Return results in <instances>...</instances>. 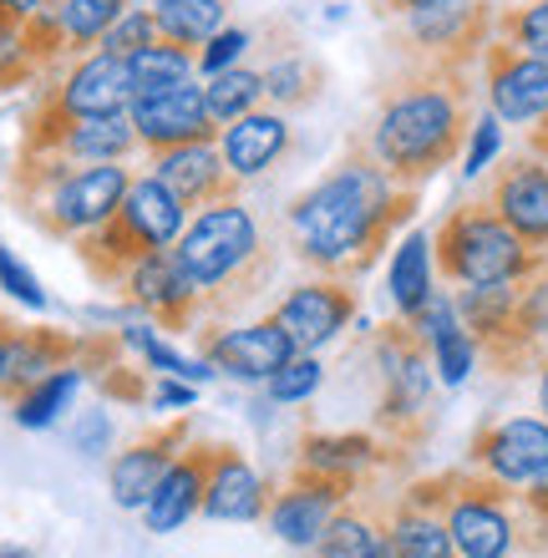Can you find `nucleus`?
Segmentation results:
<instances>
[{
    "label": "nucleus",
    "instance_id": "obj_46",
    "mask_svg": "<svg viewBox=\"0 0 548 558\" xmlns=\"http://www.w3.org/2000/svg\"><path fill=\"white\" fill-rule=\"evenodd\" d=\"M498 143H503V128H498V112L492 118H477L473 133H467V162H462V173L477 178L483 168H488L492 158H498Z\"/></svg>",
    "mask_w": 548,
    "mask_h": 558
},
{
    "label": "nucleus",
    "instance_id": "obj_49",
    "mask_svg": "<svg viewBox=\"0 0 548 558\" xmlns=\"http://www.w3.org/2000/svg\"><path fill=\"white\" fill-rule=\"evenodd\" d=\"M416 5H431V0H370V11L386 15V21H397V15L416 11Z\"/></svg>",
    "mask_w": 548,
    "mask_h": 558
},
{
    "label": "nucleus",
    "instance_id": "obj_44",
    "mask_svg": "<svg viewBox=\"0 0 548 558\" xmlns=\"http://www.w3.org/2000/svg\"><path fill=\"white\" fill-rule=\"evenodd\" d=\"M249 31L244 26H223L219 36H208L204 46H198V72L214 76V72H229V66H239V57L249 51Z\"/></svg>",
    "mask_w": 548,
    "mask_h": 558
},
{
    "label": "nucleus",
    "instance_id": "obj_42",
    "mask_svg": "<svg viewBox=\"0 0 548 558\" xmlns=\"http://www.w3.org/2000/svg\"><path fill=\"white\" fill-rule=\"evenodd\" d=\"M431 366H437V381L442 386H462L477 366V340L462 325H452L447 336L431 340Z\"/></svg>",
    "mask_w": 548,
    "mask_h": 558
},
{
    "label": "nucleus",
    "instance_id": "obj_47",
    "mask_svg": "<svg viewBox=\"0 0 548 558\" xmlns=\"http://www.w3.org/2000/svg\"><path fill=\"white\" fill-rule=\"evenodd\" d=\"M72 441H76V452L102 457L107 447H112V416H107V412H87L82 422L72 426Z\"/></svg>",
    "mask_w": 548,
    "mask_h": 558
},
{
    "label": "nucleus",
    "instance_id": "obj_18",
    "mask_svg": "<svg viewBox=\"0 0 548 558\" xmlns=\"http://www.w3.org/2000/svg\"><path fill=\"white\" fill-rule=\"evenodd\" d=\"M488 204L498 219L534 250H548V168L544 158H508L488 183Z\"/></svg>",
    "mask_w": 548,
    "mask_h": 558
},
{
    "label": "nucleus",
    "instance_id": "obj_30",
    "mask_svg": "<svg viewBox=\"0 0 548 558\" xmlns=\"http://www.w3.org/2000/svg\"><path fill=\"white\" fill-rule=\"evenodd\" d=\"M386 533H391V544H397L406 558H452L458 554V548H452V533H447V518L422 508V502H412L406 493L391 502Z\"/></svg>",
    "mask_w": 548,
    "mask_h": 558
},
{
    "label": "nucleus",
    "instance_id": "obj_13",
    "mask_svg": "<svg viewBox=\"0 0 548 558\" xmlns=\"http://www.w3.org/2000/svg\"><path fill=\"white\" fill-rule=\"evenodd\" d=\"M193 441V422L188 416H173V422L153 426L137 441H127L112 468H107V487H112V502L122 513H143V502L153 498V487L163 483V472L183 457V447Z\"/></svg>",
    "mask_w": 548,
    "mask_h": 558
},
{
    "label": "nucleus",
    "instance_id": "obj_34",
    "mask_svg": "<svg viewBox=\"0 0 548 558\" xmlns=\"http://www.w3.org/2000/svg\"><path fill=\"white\" fill-rule=\"evenodd\" d=\"M265 102H275L280 112H295V107H310L326 87V66L305 51H284L280 61H269L265 72Z\"/></svg>",
    "mask_w": 548,
    "mask_h": 558
},
{
    "label": "nucleus",
    "instance_id": "obj_35",
    "mask_svg": "<svg viewBox=\"0 0 548 558\" xmlns=\"http://www.w3.org/2000/svg\"><path fill=\"white\" fill-rule=\"evenodd\" d=\"M82 391V361H72V366L51 371L46 381H36L31 391H21V397L11 401L15 407V426H26V432H46V426L57 422L66 407H72V397Z\"/></svg>",
    "mask_w": 548,
    "mask_h": 558
},
{
    "label": "nucleus",
    "instance_id": "obj_41",
    "mask_svg": "<svg viewBox=\"0 0 548 558\" xmlns=\"http://www.w3.org/2000/svg\"><path fill=\"white\" fill-rule=\"evenodd\" d=\"M320 381H326V366L315 361V351H300L295 361H284L265 381V397L275 401V407H300V401H310L315 391H320Z\"/></svg>",
    "mask_w": 548,
    "mask_h": 558
},
{
    "label": "nucleus",
    "instance_id": "obj_22",
    "mask_svg": "<svg viewBox=\"0 0 548 558\" xmlns=\"http://www.w3.org/2000/svg\"><path fill=\"white\" fill-rule=\"evenodd\" d=\"M269 513V487L254 472V462L229 441H214L208 457V487H204V518L214 523H254Z\"/></svg>",
    "mask_w": 548,
    "mask_h": 558
},
{
    "label": "nucleus",
    "instance_id": "obj_17",
    "mask_svg": "<svg viewBox=\"0 0 548 558\" xmlns=\"http://www.w3.org/2000/svg\"><path fill=\"white\" fill-rule=\"evenodd\" d=\"M356 284L341 275H320V279H305L295 290L284 294L275 305V320L295 336L300 351H320L330 340L341 336L345 325L356 320Z\"/></svg>",
    "mask_w": 548,
    "mask_h": 558
},
{
    "label": "nucleus",
    "instance_id": "obj_4",
    "mask_svg": "<svg viewBox=\"0 0 548 558\" xmlns=\"http://www.w3.org/2000/svg\"><path fill=\"white\" fill-rule=\"evenodd\" d=\"M133 189V173L122 162H72L61 153H21L11 193L26 223L46 239H82L107 223Z\"/></svg>",
    "mask_w": 548,
    "mask_h": 558
},
{
    "label": "nucleus",
    "instance_id": "obj_51",
    "mask_svg": "<svg viewBox=\"0 0 548 558\" xmlns=\"http://www.w3.org/2000/svg\"><path fill=\"white\" fill-rule=\"evenodd\" d=\"M538 407H544V422H548V355L538 361Z\"/></svg>",
    "mask_w": 548,
    "mask_h": 558
},
{
    "label": "nucleus",
    "instance_id": "obj_48",
    "mask_svg": "<svg viewBox=\"0 0 548 558\" xmlns=\"http://www.w3.org/2000/svg\"><path fill=\"white\" fill-rule=\"evenodd\" d=\"M153 407H193V386H179V376L158 381L153 386Z\"/></svg>",
    "mask_w": 548,
    "mask_h": 558
},
{
    "label": "nucleus",
    "instance_id": "obj_33",
    "mask_svg": "<svg viewBox=\"0 0 548 558\" xmlns=\"http://www.w3.org/2000/svg\"><path fill=\"white\" fill-rule=\"evenodd\" d=\"M544 340H548V265L538 275L519 279V300H513V361L519 371L544 361Z\"/></svg>",
    "mask_w": 548,
    "mask_h": 558
},
{
    "label": "nucleus",
    "instance_id": "obj_54",
    "mask_svg": "<svg viewBox=\"0 0 548 558\" xmlns=\"http://www.w3.org/2000/svg\"><path fill=\"white\" fill-rule=\"evenodd\" d=\"M0 558H26V554H15V548H5V554H0Z\"/></svg>",
    "mask_w": 548,
    "mask_h": 558
},
{
    "label": "nucleus",
    "instance_id": "obj_32",
    "mask_svg": "<svg viewBox=\"0 0 548 558\" xmlns=\"http://www.w3.org/2000/svg\"><path fill=\"white\" fill-rule=\"evenodd\" d=\"M153 21L168 41L198 51L208 36L229 26V0H153Z\"/></svg>",
    "mask_w": 548,
    "mask_h": 558
},
{
    "label": "nucleus",
    "instance_id": "obj_21",
    "mask_svg": "<svg viewBox=\"0 0 548 558\" xmlns=\"http://www.w3.org/2000/svg\"><path fill=\"white\" fill-rule=\"evenodd\" d=\"M153 178H163L188 208H208L219 198H239V178L229 173V162L214 143H179L153 153Z\"/></svg>",
    "mask_w": 548,
    "mask_h": 558
},
{
    "label": "nucleus",
    "instance_id": "obj_15",
    "mask_svg": "<svg viewBox=\"0 0 548 558\" xmlns=\"http://www.w3.org/2000/svg\"><path fill=\"white\" fill-rule=\"evenodd\" d=\"M467 468L488 472L519 493L548 468V422L544 416H503V422L477 426L473 447H467Z\"/></svg>",
    "mask_w": 548,
    "mask_h": 558
},
{
    "label": "nucleus",
    "instance_id": "obj_19",
    "mask_svg": "<svg viewBox=\"0 0 548 558\" xmlns=\"http://www.w3.org/2000/svg\"><path fill=\"white\" fill-rule=\"evenodd\" d=\"M57 107L76 112V118H107V112H127L133 107V72H127V57H112V51H87L72 72L61 76L57 87L46 92Z\"/></svg>",
    "mask_w": 548,
    "mask_h": 558
},
{
    "label": "nucleus",
    "instance_id": "obj_12",
    "mask_svg": "<svg viewBox=\"0 0 548 558\" xmlns=\"http://www.w3.org/2000/svg\"><path fill=\"white\" fill-rule=\"evenodd\" d=\"M198 351H204L208 366L223 371V376H234V381H269L284 361H295L300 345H295V336L269 315V320L234 325V330L204 325V330H198Z\"/></svg>",
    "mask_w": 548,
    "mask_h": 558
},
{
    "label": "nucleus",
    "instance_id": "obj_25",
    "mask_svg": "<svg viewBox=\"0 0 548 558\" xmlns=\"http://www.w3.org/2000/svg\"><path fill=\"white\" fill-rule=\"evenodd\" d=\"M118 214H122V223L148 244V250H168V244H179V234L188 229L193 208L168 189L163 178L148 173V178H133V189H127V198H122Z\"/></svg>",
    "mask_w": 548,
    "mask_h": 558
},
{
    "label": "nucleus",
    "instance_id": "obj_28",
    "mask_svg": "<svg viewBox=\"0 0 548 558\" xmlns=\"http://www.w3.org/2000/svg\"><path fill=\"white\" fill-rule=\"evenodd\" d=\"M386 513H391V502H361V493L345 502L341 513L330 518V529L320 533V544L310 548L315 558H376L386 548Z\"/></svg>",
    "mask_w": 548,
    "mask_h": 558
},
{
    "label": "nucleus",
    "instance_id": "obj_20",
    "mask_svg": "<svg viewBox=\"0 0 548 558\" xmlns=\"http://www.w3.org/2000/svg\"><path fill=\"white\" fill-rule=\"evenodd\" d=\"M295 462L310 472H326V477H341V483L366 487L370 472L397 468V462H406V452L391 447L381 432H310L300 441Z\"/></svg>",
    "mask_w": 548,
    "mask_h": 558
},
{
    "label": "nucleus",
    "instance_id": "obj_3",
    "mask_svg": "<svg viewBox=\"0 0 548 558\" xmlns=\"http://www.w3.org/2000/svg\"><path fill=\"white\" fill-rule=\"evenodd\" d=\"M173 250L204 294V325L229 320L275 275V250L265 244L254 214L239 198H219V204L198 208Z\"/></svg>",
    "mask_w": 548,
    "mask_h": 558
},
{
    "label": "nucleus",
    "instance_id": "obj_5",
    "mask_svg": "<svg viewBox=\"0 0 548 558\" xmlns=\"http://www.w3.org/2000/svg\"><path fill=\"white\" fill-rule=\"evenodd\" d=\"M406 498L447 518L458 558H513L519 548V523H513V487L477 468H452L437 477L406 487Z\"/></svg>",
    "mask_w": 548,
    "mask_h": 558
},
{
    "label": "nucleus",
    "instance_id": "obj_37",
    "mask_svg": "<svg viewBox=\"0 0 548 558\" xmlns=\"http://www.w3.org/2000/svg\"><path fill=\"white\" fill-rule=\"evenodd\" d=\"M204 102H208V112H214V122H219V128H229V122L249 118L254 107L265 102V76L249 72V66L214 72L204 82Z\"/></svg>",
    "mask_w": 548,
    "mask_h": 558
},
{
    "label": "nucleus",
    "instance_id": "obj_55",
    "mask_svg": "<svg viewBox=\"0 0 548 558\" xmlns=\"http://www.w3.org/2000/svg\"><path fill=\"white\" fill-rule=\"evenodd\" d=\"M452 558H458V554H452Z\"/></svg>",
    "mask_w": 548,
    "mask_h": 558
},
{
    "label": "nucleus",
    "instance_id": "obj_52",
    "mask_svg": "<svg viewBox=\"0 0 548 558\" xmlns=\"http://www.w3.org/2000/svg\"><path fill=\"white\" fill-rule=\"evenodd\" d=\"M0 5H5V11H15V15H36L46 0H0Z\"/></svg>",
    "mask_w": 548,
    "mask_h": 558
},
{
    "label": "nucleus",
    "instance_id": "obj_45",
    "mask_svg": "<svg viewBox=\"0 0 548 558\" xmlns=\"http://www.w3.org/2000/svg\"><path fill=\"white\" fill-rule=\"evenodd\" d=\"M0 290L11 294V300H21V305L31 310H46V290H41V279L31 275L21 259H15L11 250H0Z\"/></svg>",
    "mask_w": 548,
    "mask_h": 558
},
{
    "label": "nucleus",
    "instance_id": "obj_31",
    "mask_svg": "<svg viewBox=\"0 0 548 558\" xmlns=\"http://www.w3.org/2000/svg\"><path fill=\"white\" fill-rule=\"evenodd\" d=\"M127 72H133L137 97H153V92H168V87L193 82V76H198V51H188V46H179V41H168L163 36V41L133 51V57H127Z\"/></svg>",
    "mask_w": 548,
    "mask_h": 558
},
{
    "label": "nucleus",
    "instance_id": "obj_1",
    "mask_svg": "<svg viewBox=\"0 0 548 558\" xmlns=\"http://www.w3.org/2000/svg\"><path fill=\"white\" fill-rule=\"evenodd\" d=\"M416 214V189H401L381 162L356 143V153L326 173L310 193H300L284 229L290 250L320 275L361 279L381 259L386 239Z\"/></svg>",
    "mask_w": 548,
    "mask_h": 558
},
{
    "label": "nucleus",
    "instance_id": "obj_10",
    "mask_svg": "<svg viewBox=\"0 0 548 558\" xmlns=\"http://www.w3.org/2000/svg\"><path fill=\"white\" fill-rule=\"evenodd\" d=\"M118 290L127 294V305H133L137 315H148L158 330H168V336L204 330V294H198V284L188 279V269H183L173 244L143 254V259L127 269V279H122Z\"/></svg>",
    "mask_w": 548,
    "mask_h": 558
},
{
    "label": "nucleus",
    "instance_id": "obj_38",
    "mask_svg": "<svg viewBox=\"0 0 548 558\" xmlns=\"http://www.w3.org/2000/svg\"><path fill=\"white\" fill-rule=\"evenodd\" d=\"M41 76V61L31 51V36H26V15H15L0 5V92H15V87H31Z\"/></svg>",
    "mask_w": 548,
    "mask_h": 558
},
{
    "label": "nucleus",
    "instance_id": "obj_26",
    "mask_svg": "<svg viewBox=\"0 0 548 558\" xmlns=\"http://www.w3.org/2000/svg\"><path fill=\"white\" fill-rule=\"evenodd\" d=\"M82 340H72L66 330H15V345H11V371L0 381V397L15 401L21 391H31L36 381H46L51 371L72 366Z\"/></svg>",
    "mask_w": 548,
    "mask_h": 558
},
{
    "label": "nucleus",
    "instance_id": "obj_29",
    "mask_svg": "<svg viewBox=\"0 0 548 558\" xmlns=\"http://www.w3.org/2000/svg\"><path fill=\"white\" fill-rule=\"evenodd\" d=\"M122 11H127V0H46V15H51V31H57L61 61L97 51V41L122 21Z\"/></svg>",
    "mask_w": 548,
    "mask_h": 558
},
{
    "label": "nucleus",
    "instance_id": "obj_53",
    "mask_svg": "<svg viewBox=\"0 0 548 558\" xmlns=\"http://www.w3.org/2000/svg\"><path fill=\"white\" fill-rule=\"evenodd\" d=\"M376 558H406V554H401V548L391 544V538H386V548H381V554H376Z\"/></svg>",
    "mask_w": 548,
    "mask_h": 558
},
{
    "label": "nucleus",
    "instance_id": "obj_40",
    "mask_svg": "<svg viewBox=\"0 0 548 558\" xmlns=\"http://www.w3.org/2000/svg\"><path fill=\"white\" fill-rule=\"evenodd\" d=\"M492 36H498V41H508V46H519V51L548 57V0H528V5L498 11Z\"/></svg>",
    "mask_w": 548,
    "mask_h": 558
},
{
    "label": "nucleus",
    "instance_id": "obj_27",
    "mask_svg": "<svg viewBox=\"0 0 548 558\" xmlns=\"http://www.w3.org/2000/svg\"><path fill=\"white\" fill-rule=\"evenodd\" d=\"M76 244V259H82V269H87L102 290H118L122 279H127V269L148 254V244L122 223V214H112L107 223H97V229H87L82 239H72Z\"/></svg>",
    "mask_w": 548,
    "mask_h": 558
},
{
    "label": "nucleus",
    "instance_id": "obj_24",
    "mask_svg": "<svg viewBox=\"0 0 548 558\" xmlns=\"http://www.w3.org/2000/svg\"><path fill=\"white\" fill-rule=\"evenodd\" d=\"M219 153L229 162V173L239 183H249L290 153V122H284L280 107H254L249 118L219 128Z\"/></svg>",
    "mask_w": 548,
    "mask_h": 558
},
{
    "label": "nucleus",
    "instance_id": "obj_16",
    "mask_svg": "<svg viewBox=\"0 0 548 558\" xmlns=\"http://www.w3.org/2000/svg\"><path fill=\"white\" fill-rule=\"evenodd\" d=\"M127 118L137 128V143L158 153V147H179V143H214L219 137V122L204 102V82L193 76L183 87L153 92V97H133Z\"/></svg>",
    "mask_w": 548,
    "mask_h": 558
},
{
    "label": "nucleus",
    "instance_id": "obj_50",
    "mask_svg": "<svg viewBox=\"0 0 548 558\" xmlns=\"http://www.w3.org/2000/svg\"><path fill=\"white\" fill-rule=\"evenodd\" d=\"M11 345H15V325L0 315V381H5V371H11Z\"/></svg>",
    "mask_w": 548,
    "mask_h": 558
},
{
    "label": "nucleus",
    "instance_id": "obj_43",
    "mask_svg": "<svg viewBox=\"0 0 548 558\" xmlns=\"http://www.w3.org/2000/svg\"><path fill=\"white\" fill-rule=\"evenodd\" d=\"M153 41H163V31H158V21H153V5H127L118 26H112L102 41H97V51L133 57V51H143V46H153Z\"/></svg>",
    "mask_w": 548,
    "mask_h": 558
},
{
    "label": "nucleus",
    "instance_id": "obj_11",
    "mask_svg": "<svg viewBox=\"0 0 548 558\" xmlns=\"http://www.w3.org/2000/svg\"><path fill=\"white\" fill-rule=\"evenodd\" d=\"M356 493H361L356 483H341V477H326V472H310V468H300L295 462L290 483L269 498L265 523H269V533H275L280 544L315 548L320 544V533L330 529V518L341 513Z\"/></svg>",
    "mask_w": 548,
    "mask_h": 558
},
{
    "label": "nucleus",
    "instance_id": "obj_23",
    "mask_svg": "<svg viewBox=\"0 0 548 558\" xmlns=\"http://www.w3.org/2000/svg\"><path fill=\"white\" fill-rule=\"evenodd\" d=\"M208 457H214V441H188L183 447V457L163 472V483L153 487V498L143 502L148 533H179L183 523H193V518L204 513Z\"/></svg>",
    "mask_w": 548,
    "mask_h": 558
},
{
    "label": "nucleus",
    "instance_id": "obj_39",
    "mask_svg": "<svg viewBox=\"0 0 548 558\" xmlns=\"http://www.w3.org/2000/svg\"><path fill=\"white\" fill-rule=\"evenodd\" d=\"M122 345L143 351V361H148L153 371H163V376H179V381H208V376H214V366H208V361H188L183 351H173L158 325H127V330H122Z\"/></svg>",
    "mask_w": 548,
    "mask_h": 558
},
{
    "label": "nucleus",
    "instance_id": "obj_14",
    "mask_svg": "<svg viewBox=\"0 0 548 558\" xmlns=\"http://www.w3.org/2000/svg\"><path fill=\"white\" fill-rule=\"evenodd\" d=\"M483 82H488V102L498 122L534 128L548 118V57L519 51V46L492 36L488 51H483Z\"/></svg>",
    "mask_w": 548,
    "mask_h": 558
},
{
    "label": "nucleus",
    "instance_id": "obj_6",
    "mask_svg": "<svg viewBox=\"0 0 548 558\" xmlns=\"http://www.w3.org/2000/svg\"><path fill=\"white\" fill-rule=\"evenodd\" d=\"M548 265V250H534L498 219L488 198L458 204L437 229V275L447 284H519Z\"/></svg>",
    "mask_w": 548,
    "mask_h": 558
},
{
    "label": "nucleus",
    "instance_id": "obj_36",
    "mask_svg": "<svg viewBox=\"0 0 548 558\" xmlns=\"http://www.w3.org/2000/svg\"><path fill=\"white\" fill-rule=\"evenodd\" d=\"M431 294V244L427 234H406L397 244V259H391V305H397L401 320H412L416 310L427 305Z\"/></svg>",
    "mask_w": 548,
    "mask_h": 558
},
{
    "label": "nucleus",
    "instance_id": "obj_9",
    "mask_svg": "<svg viewBox=\"0 0 548 558\" xmlns=\"http://www.w3.org/2000/svg\"><path fill=\"white\" fill-rule=\"evenodd\" d=\"M137 128L127 112H107V118H76L51 97H41L36 118L26 128V153H61L72 162H127L137 153Z\"/></svg>",
    "mask_w": 548,
    "mask_h": 558
},
{
    "label": "nucleus",
    "instance_id": "obj_2",
    "mask_svg": "<svg viewBox=\"0 0 548 558\" xmlns=\"http://www.w3.org/2000/svg\"><path fill=\"white\" fill-rule=\"evenodd\" d=\"M473 133V72L467 66H412L386 82L370 133L361 137L370 158L401 189H422L431 173L462 153Z\"/></svg>",
    "mask_w": 548,
    "mask_h": 558
},
{
    "label": "nucleus",
    "instance_id": "obj_7",
    "mask_svg": "<svg viewBox=\"0 0 548 558\" xmlns=\"http://www.w3.org/2000/svg\"><path fill=\"white\" fill-rule=\"evenodd\" d=\"M376 366H381V407H376V432L391 447L412 457L431 432V345L416 336L406 320H391L376 336Z\"/></svg>",
    "mask_w": 548,
    "mask_h": 558
},
{
    "label": "nucleus",
    "instance_id": "obj_8",
    "mask_svg": "<svg viewBox=\"0 0 548 558\" xmlns=\"http://www.w3.org/2000/svg\"><path fill=\"white\" fill-rule=\"evenodd\" d=\"M492 5L488 0H431L397 15L391 46L412 66H467L473 72L492 41Z\"/></svg>",
    "mask_w": 548,
    "mask_h": 558
}]
</instances>
